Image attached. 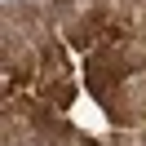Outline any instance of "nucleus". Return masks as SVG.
Listing matches in <instances>:
<instances>
[{
    "label": "nucleus",
    "mask_w": 146,
    "mask_h": 146,
    "mask_svg": "<svg viewBox=\"0 0 146 146\" xmlns=\"http://www.w3.org/2000/svg\"><path fill=\"white\" fill-rule=\"evenodd\" d=\"M49 5H53L58 13H66V9H71V5H75V0H49Z\"/></svg>",
    "instance_id": "nucleus-1"
},
{
    "label": "nucleus",
    "mask_w": 146,
    "mask_h": 146,
    "mask_svg": "<svg viewBox=\"0 0 146 146\" xmlns=\"http://www.w3.org/2000/svg\"><path fill=\"white\" fill-rule=\"evenodd\" d=\"M142 111H146V98H142Z\"/></svg>",
    "instance_id": "nucleus-3"
},
{
    "label": "nucleus",
    "mask_w": 146,
    "mask_h": 146,
    "mask_svg": "<svg viewBox=\"0 0 146 146\" xmlns=\"http://www.w3.org/2000/svg\"><path fill=\"white\" fill-rule=\"evenodd\" d=\"M84 146H102V142H89V137H84Z\"/></svg>",
    "instance_id": "nucleus-2"
}]
</instances>
